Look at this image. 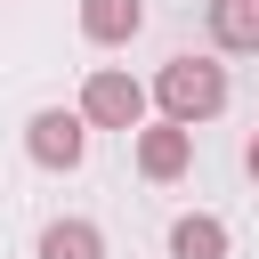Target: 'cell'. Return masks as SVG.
<instances>
[{
  "label": "cell",
  "instance_id": "1",
  "mask_svg": "<svg viewBox=\"0 0 259 259\" xmlns=\"http://www.w3.org/2000/svg\"><path fill=\"white\" fill-rule=\"evenodd\" d=\"M154 105L170 113V121H219L227 113V65L219 57H170L162 73H154Z\"/></svg>",
  "mask_w": 259,
  "mask_h": 259
},
{
  "label": "cell",
  "instance_id": "2",
  "mask_svg": "<svg viewBox=\"0 0 259 259\" xmlns=\"http://www.w3.org/2000/svg\"><path fill=\"white\" fill-rule=\"evenodd\" d=\"M146 105H154V89H146L138 73H121V65H89V81H81V113H89V130H138Z\"/></svg>",
  "mask_w": 259,
  "mask_h": 259
},
{
  "label": "cell",
  "instance_id": "3",
  "mask_svg": "<svg viewBox=\"0 0 259 259\" xmlns=\"http://www.w3.org/2000/svg\"><path fill=\"white\" fill-rule=\"evenodd\" d=\"M24 154H32L40 170H81V154H89V113H81V105H40V113L24 121Z\"/></svg>",
  "mask_w": 259,
  "mask_h": 259
},
{
  "label": "cell",
  "instance_id": "4",
  "mask_svg": "<svg viewBox=\"0 0 259 259\" xmlns=\"http://www.w3.org/2000/svg\"><path fill=\"white\" fill-rule=\"evenodd\" d=\"M138 138V170L154 178V186H170V178H186V162H194V121H138L130 130Z\"/></svg>",
  "mask_w": 259,
  "mask_h": 259
},
{
  "label": "cell",
  "instance_id": "5",
  "mask_svg": "<svg viewBox=\"0 0 259 259\" xmlns=\"http://www.w3.org/2000/svg\"><path fill=\"white\" fill-rule=\"evenodd\" d=\"M219 57H259V0H202Z\"/></svg>",
  "mask_w": 259,
  "mask_h": 259
},
{
  "label": "cell",
  "instance_id": "6",
  "mask_svg": "<svg viewBox=\"0 0 259 259\" xmlns=\"http://www.w3.org/2000/svg\"><path fill=\"white\" fill-rule=\"evenodd\" d=\"M81 32L97 49H130L146 32V0H81Z\"/></svg>",
  "mask_w": 259,
  "mask_h": 259
},
{
  "label": "cell",
  "instance_id": "7",
  "mask_svg": "<svg viewBox=\"0 0 259 259\" xmlns=\"http://www.w3.org/2000/svg\"><path fill=\"white\" fill-rule=\"evenodd\" d=\"M32 259H105V235L89 219H49L40 243H32Z\"/></svg>",
  "mask_w": 259,
  "mask_h": 259
},
{
  "label": "cell",
  "instance_id": "8",
  "mask_svg": "<svg viewBox=\"0 0 259 259\" xmlns=\"http://www.w3.org/2000/svg\"><path fill=\"white\" fill-rule=\"evenodd\" d=\"M170 259H227V219L186 210V219L170 227Z\"/></svg>",
  "mask_w": 259,
  "mask_h": 259
},
{
  "label": "cell",
  "instance_id": "9",
  "mask_svg": "<svg viewBox=\"0 0 259 259\" xmlns=\"http://www.w3.org/2000/svg\"><path fill=\"white\" fill-rule=\"evenodd\" d=\"M243 170H251V178H259V130H251V146H243Z\"/></svg>",
  "mask_w": 259,
  "mask_h": 259
}]
</instances>
